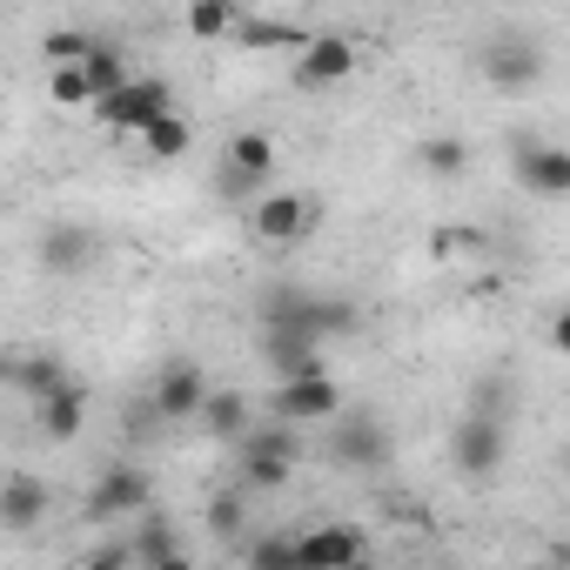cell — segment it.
<instances>
[{"mask_svg":"<svg viewBox=\"0 0 570 570\" xmlns=\"http://www.w3.org/2000/svg\"><path fill=\"white\" fill-rule=\"evenodd\" d=\"M255 323H262V330H296V336L330 343V336H350V330L363 323V309H356L350 296H316V289H303V282H268V289L255 296Z\"/></svg>","mask_w":570,"mask_h":570,"instance_id":"obj_1","label":"cell"},{"mask_svg":"<svg viewBox=\"0 0 570 570\" xmlns=\"http://www.w3.org/2000/svg\"><path fill=\"white\" fill-rule=\"evenodd\" d=\"M323 456H330L336 470H390V456H396V436H390V423H383V416L343 410V416L323 430Z\"/></svg>","mask_w":570,"mask_h":570,"instance_id":"obj_2","label":"cell"},{"mask_svg":"<svg viewBox=\"0 0 570 570\" xmlns=\"http://www.w3.org/2000/svg\"><path fill=\"white\" fill-rule=\"evenodd\" d=\"M88 523H121V517H148L155 510V476L141 470V463H101L95 470V483H88Z\"/></svg>","mask_w":570,"mask_h":570,"instance_id":"obj_3","label":"cell"},{"mask_svg":"<svg viewBox=\"0 0 570 570\" xmlns=\"http://www.w3.org/2000/svg\"><path fill=\"white\" fill-rule=\"evenodd\" d=\"M296 456H303V436L289 430V423H255V436L235 450V463H242V490H282L296 476Z\"/></svg>","mask_w":570,"mask_h":570,"instance_id":"obj_4","label":"cell"},{"mask_svg":"<svg viewBox=\"0 0 570 570\" xmlns=\"http://www.w3.org/2000/svg\"><path fill=\"white\" fill-rule=\"evenodd\" d=\"M323 228V208L309 202V195H296V188H268L255 208H248V235L262 242V248H296V242H309Z\"/></svg>","mask_w":570,"mask_h":570,"instance_id":"obj_5","label":"cell"},{"mask_svg":"<svg viewBox=\"0 0 570 570\" xmlns=\"http://www.w3.org/2000/svg\"><path fill=\"white\" fill-rule=\"evenodd\" d=\"M268 416L289 423V430H303V423H323V430H330V423L343 416V390H336L330 370L296 376V383H275V390H268Z\"/></svg>","mask_w":570,"mask_h":570,"instance_id":"obj_6","label":"cell"},{"mask_svg":"<svg viewBox=\"0 0 570 570\" xmlns=\"http://www.w3.org/2000/svg\"><path fill=\"white\" fill-rule=\"evenodd\" d=\"M208 370L195 363V356H161V370H155V383H148V403L168 416V423H202V410H208Z\"/></svg>","mask_w":570,"mask_h":570,"instance_id":"obj_7","label":"cell"},{"mask_svg":"<svg viewBox=\"0 0 570 570\" xmlns=\"http://www.w3.org/2000/svg\"><path fill=\"white\" fill-rule=\"evenodd\" d=\"M503 456H510V423L463 416V423L450 430V463H456V476H470V483H490V476L503 470Z\"/></svg>","mask_w":570,"mask_h":570,"instance_id":"obj_8","label":"cell"},{"mask_svg":"<svg viewBox=\"0 0 570 570\" xmlns=\"http://www.w3.org/2000/svg\"><path fill=\"white\" fill-rule=\"evenodd\" d=\"M95 115H101L115 135H148L155 121H168V115H175V88H168L161 75H148V81H128L121 95H108Z\"/></svg>","mask_w":570,"mask_h":570,"instance_id":"obj_9","label":"cell"},{"mask_svg":"<svg viewBox=\"0 0 570 570\" xmlns=\"http://www.w3.org/2000/svg\"><path fill=\"white\" fill-rule=\"evenodd\" d=\"M483 81H490L497 95H523V88H537V81H543V48L523 41V35L490 41V48H483Z\"/></svg>","mask_w":570,"mask_h":570,"instance_id":"obj_10","label":"cell"},{"mask_svg":"<svg viewBox=\"0 0 570 570\" xmlns=\"http://www.w3.org/2000/svg\"><path fill=\"white\" fill-rule=\"evenodd\" d=\"M35 255H41L48 275H88V268L101 262V235H95L88 222H48Z\"/></svg>","mask_w":570,"mask_h":570,"instance_id":"obj_11","label":"cell"},{"mask_svg":"<svg viewBox=\"0 0 570 570\" xmlns=\"http://www.w3.org/2000/svg\"><path fill=\"white\" fill-rule=\"evenodd\" d=\"M363 557H370V530L350 523V517L303 530V570H350V563H363Z\"/></svg>","mask_w":570,"mask_h":570,"instance_id":"obj_12","label":"cell"},{"mask_svg":"<svg viewBox=\"0 0 570 570\" xmlns=\"http://www.w3.org/2000/svg\"><path fill=\"white\" fill-rule=\"evenodd\" d=\"M517 188L537 202H563L570 195V148L557 141H523L517 148Z\"/></svg>","mask_w":570,"mask_h":570,"instance_id":"obj_13","label":"cell"},{"mask_svg":"<svg viewBox=\"0 0 570 570\" xmlns=\"http://www.w3.org/2000/svg\"><path fill=\"white\" fill-rule=\"evenodd\" d=\"M255 350H262V363H268L275 383H296V376H316L323 370V343L316 336H296V330H262Z\"/></svg>","mask_w":570,"mask_h":570,"instance_id":"obj_14","label":"cell"},{"mask_svg":"<svg viewBox=\"0 0 570 570\" xmlns=\"http://www.w3.org/2000/svg\"><path fill=\"white\" fill-rule=\"evenodd\" d=\"M356 75V41L343 35H309V48L296 55V88H336Z\"/></svg>","mask_w":570,"mask_h":570,"instance_id":"obj_15","label":"cell"},{"mask_svg":"<svg viewBox=\"0 0 570 570\" xmlns=\"http://www.w3.org/2000/svg\"><path fill=\"white\" fill-rule=\"evenodd\" d=\"M48 510H55V490H48L41 476L14 470L8 483H0V530L28 537V530H41V517H48Z\"/></svg>","mask_w":570,"mask_h":570,"instance_id":"obj_16","label":"cell"},{"mask_svg":"<svg viewBox=\"0 0 570 570\" xmlns=\"http://www.w3.org/2000/svg\"><path fill=\"white\" fill-rule=\"evenodd\" d=\"M202 430H208L215 443L242 450V443L255 436V403H248L242 390H215V396H208V410H202Z\"/></svg>","mask_w":570,"mask_h":570,"instance_id":"obj_17","label":"cell"},{"mask_svg":"<svg viewBox=\"0 0 570 570\" xmlns=\"http://www.w3.org/2000/svg\"><path fill=\"white\" fill-rule=\"evenodd\" d=\"M128 550H135V563H141V570H155V563L181 557V530H175V517H168V510H148V517H135V537H128Z\"/></svg>","mask_w":570,"mask_h":570,"instance_id":"obj_18","label":"cell"},{"mask_svg":"<svg viewBox=\"0 0 570 570\" xmlns=\"http://www.w3.org/2000/svg\"><path fill=\"white\" fill-rule=\"evenodd\" d=\"M222 168L242 175V181H262V188H268V175H275V141H268L262 128H242V135L222 148Z\"/></svg>","mask_w":570,"mask_h":570,"instance_id":"obj_19","label":"cell"},{"mask_svg":"<svg viewBox=\"0 0 570 570\" xmlns=\"http://www.w3.org/2000/svg\"><path fill=\"white\" fill-rule=\"evenodd\" d=\"M8 383H14L21 396H35V403H48V396L75 390V383H68V370H61V356H8Z\"/></svg>","mask_w":570,"mask_h":570,"instance_id":"obj_20","label":"cell"},{"mask_svg":"<svg viewBox=\"0 0 570 570\" xmlns=\"http://www.w3.org/2000/svg\"><path fill=\"white\" fill-rule=\"evenodd\" d=\"M242 563H248V570H303V530H268V537H248Z\"/></svg>","mask_w":570,"mask_h":570,"instance_id":"obj_21","label":"cell"},{"mask_svg":"<svg viewBox=\"0 0 570 570\" xmlns=\"http://www.w3.org/2000/svg\"><path fill=\"white\" fill-rule=\"evenodd\" d=\"M416 168L430 181H456L470 168V141L463 135H430V141H416Z\"/></svg>","mask_w":570,"mask_h":570,"instance_id":"obj_22","label":"cell"},{"mask_svg":"<svg viewBox=\"0 0 570 570\" xmlns=\"http://www.w3.org/2000/svg\"><path fill=\"white\" fill-rule=\"evenodd\" d=\"M35 410H41V436H48V443H75L81 423H88V396H81V390H61V396H48V403H35Z\"/></svg>","mask_w":570,"mask_h":570,"instance_id":"obj_23","label":"cell"},{"mask_svg":"<svg viewBox=\"0 0 570 570\" xmlns=\"http://www.w3.org/2000/svg\"><path fill=\"white\" fill-rule=\"evenodd\" d=\"M202 523H208L215 543H248V497L242 490H215L208 510H202Z\"/></svg>","mask_w":570,"mask_h":570,"instance_id":"obj_24","label":"cell"},{"mask_svg":"<svg viewBox=\"0 0 570 570\" xmlns=\"http://www.w3.org/2000/svg\"><path fill=\"white\" fill-rule=\"evenodd\" d=\"M81 68H88V81H95V108H101L108 95H121V88L135 81V75H128V55H121L115 41H95V55H88Z\"/></svg>","mask_w":570,"mask_h":570,"instance_id":"obj_25","label":"cell"},{"mask_svg":"<svg viewBox=\"0 0 570 570\" xmlns=\"http://www.w3.org/2000/svg\"><path fill=\"white\" fill-rule=\"evenodd\" d=\"M188 35H195V41H222V35H242V14H235V0H195V8H188Z\"/></svg>","mask_w":570,"mask_h":570,"instance_id":"obj_26","label":"cell"},{"mask_svg":"<svg viewBox=\"0 0 570 570\" xmlns=\"http://www.w3.org/2000/svg\"><path fill=\"white\" fill-rule=\"evenodd\" d=\"M188 141H195V135H188V121H181V115H168V121H155V128L141 135V148H148L155 161H181V155H188Z\"/></svg>","mask_w":570,"mask_h":570,"instance_id":"obj_27","label":"cell"},{"mask_svg":"<svg viewBox=\"0 0 570 570\" xmlns=\"http://www.w3.org/2000/svg\"><path fill=\"white\" fill-rule=\"evenodd\" d=\"M41 55H48V68H81V61L95 55V41H88L81 28H55V35L41 41Z\"/></svg>","mask_w":570,"mask_h":570,"instance_id":"obj_28","label":"cell"},{"mask_svg":"<svg viewBox=\"0 0 570 570\" xmlns=\"http://www.w3.org/2000/svg\"><path fill=\"white\" fill-rule=\"evenodd\" d=\"M48 88H55V108H95L88 68H48Z\"/></svg>","mask_w":570,"mask_h":570,"instance_id":"obj_29","label":"cell"},{"mask_svg":"<svg viewBox=\"0 0 570 570\" xmlns=\"http://www.w3.org/2000/svg\"><path fill=\"white\" fill-rule=\"evenodd\" d=\"M470 416H490V423H510V383L503 376H483L470 390Z\"/></svg>","mask_w":570,"mask_h":570,"instance_id":"obj_30","label":"cell"},{"mask_svg":"<svg viewBox=\"0 0 570 570\" xmlns=\"http://www.w3.org/2000/svg\"><path fill=\"white\" fill-rule=\"evenodd\" d=\"M242 41L248 48H309V35L282 28V21H242Z\"/></svg>","mask_w":570,"mask_h":570,"instance_id":"obj_31","label":"cell"},{"mask_svg":"<svg viewBox=\"0 0 570 570\" xmlns=\"http://www.w3.org/2000/svg\"><path fill=\"white\" fill-rule=\"evenodd\" d=\"M121 430H128V443H148V436H161L168 430V416L141 396V403H128V416H121Z\"/></svg>","mask_w":570,"mask_h":570,"instance_id":"obj_32","label":"cell"},{"mask_svg":"<svg viewBox=\"0 0 570 570\" xmlns=\"http://www.w3.org/2000/svg\"><path fill=\"white\" fill-rule=\"evenodd\" d=\"M128 563H135V550H128V537H121V543H101L81 570H128Z\"/></svg>","mask_w":570,"mask_h":570,"instance_id":"obj_33","label":"cell"},{"mask_svg":"<svg viewBox=\"0 0 570 570\" xmlns=\"http://www.w3.org/2000/svg\"><path fill=\"white\" fill-rule=\"evenodd\" d=\"M550 343H557V350H563V356H570V303H563V309H557V316H550Z\"/></svg>","mask_w":570,"mask_h":570,"instance_id":"obj_34","label":"cell"},{"mask_svg":"<svg viewBox=\"0 0 570 570\" xmlns=\"http://www.w3.org/2000/svg\"><path fill=\"white\" fill-rule=\"evenodd\" d=\"M155 570H195V557L181 550V557H168V563H155Z\"/></svg>","mask_w":570,"mask_h":570,"instance_id":"obj_35","label":"cell"},{"mask_svg":"<svg viewBox=\"0 0 570 570\" xmlns=\"http://www.w3.org/2000/svg\"><path fill=\"white\" fill-rule=\"evenodd\" d=\"M350 570H376V557H363V563H350Z\"/></svg>","mask_w":570,"mask_h":570,"instance_id":"obj_36","label":"cell"},{"mask_svg":"<svg viewBox=\"0 0 570 570\" xmlns=\"http://www.w3.org/2000/svg\"><path fill=\"white\" fill-rule=\"evenodd\" d=\"M563 476H570V463H563Z\"/></svg>","mask_w":570,"mask_h":570,"instance_id":"obj_37","label":"cell"}]
</instances>
